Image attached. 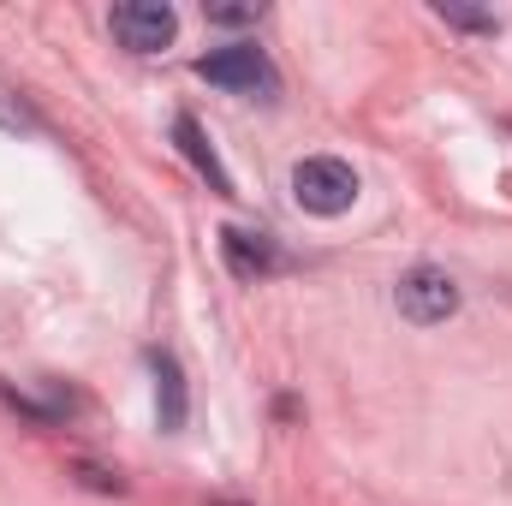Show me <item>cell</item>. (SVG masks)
<instances>
[{"label": "cell", "instance_id": "obj_1", "mask_svg": "<svg viewBox=\"0 0 512 506\" xmlns=\"http://www.w3.org/2000/svg\"><path fill=\"white\" fill-rule=\"evenodd\" d=\"M292 197H298L304 215L334 221V215H346V209L358 203V173H352L340 155H304V161L292 167Z\"/></svg>", "mask_w": 512, "mask_h": 506}, {"label": "cell", "instance_id": "obj_2", "mask_svg": "<svg viewBox=\"0 0 512 506\" xmlns=\"http://www.w3.org/2000/svg\"><path fill=\"white\" fill-rule=\"evenodd\" d=\"M197 78L203 84H221V90H239V96H274L280 90V72H274V60L256 42H227V48L203 54L197 60Z\"/></svg>", "mask_w": 512, "mask_h": 506}, {"label": "cell", "instance_id": "obj_3", "mask_svg": "<svg viewBox=\"0 0 512 506\" xmlns=\"http://www.w3.org/2000/svg\"><path fill=\"white\" fill-rule=\"evenodd\" d=\"M393 304H399V316H405V322L435 328V322H447V316L459 310V286H453V274H447V268L417 262V268L393 286Z\"/></svg>", "mask_w": 512, "mask_h": 506}, {"label": "cell", "instance_id": "obj_4", "mask_svg": "<svg viewBox=\"0 0 512 506\" xmlns=\"http://www.w3.org/2000/svg\"><path fill=\"white\" fill-rule=\"evenodd\" d=\"M108 30L120 36V48H131V54H161V48L173 42L179 18H173V6H161V0H126V6L108 12Z\"/></svg>", "mask_w": 512, "mask_h": 506}, {"label": "cell", "instance_id": "obj_5", "mask_svg": "<svg viewBox=\"0 0 512 506\" xmlns=\"http://www.w3.org/2000/svg\"><path fill=\"white\" fill-rule=\"evenodd\" d=\"M221 256H227V268H233L239 280H268V274L286 268V251H280L268 233H245V227H227V233H221Z\"/></svg>", "mask_w": 512, "mask_h": 506}, {"label": "cell", "instance_id": "obj_6", "mask_svg": "<svg viewBox=\"0 0 512 506\" xmlns=\"http://www.w3.org/2000/svg\"><path fill=\"white\" fill-rule=\"evenodd\" d=\"M149 376H155V417H161V429L179 435V429H185V411H191V399H185V370L173 364V352H149Z\"/></svg>", "mask_w": 512, "mask_h": 506}, {"label": "cell", "instance_id": "obj_7", "mask_svg": "<svg viewBox=\"0 0 512 506\" xmlns=\"http://www.w3.org/2000/svg\"><path fill=\"white\" fill-rule=\"evenodd\" d=\"M173 143H179V155L209 179V191H221V197H233V179H227V167H221V155L209 149V137H203V126L191 120V114H179L173 120Z\"/></svg>", "mask_w": 512, "mask_h": 506}, {"label": "cell", "instance_id": "obj_8", "mask_svg": "<svg viewBox=\"0 0 512 506\" xmlns=\"http://www.w3.org/2000/svg\"><path fill=\"white\" fill-rule=\"evenodd\" d=\"M435 12H441L447 24H459V30H495V18H489V12H471V6H447V0H441Z\"/></svg>", "mask_w": 512, "mask_h": 506}, {"label": "cell", "instance_id": "obj_9", "mask_svg": "<svg viewBox=\"0 0 512 506\" xmlns=\"http://www.w3.org/2000/svg\"><path fill=\"white\" fill-rule=\"evenodd\" d=\"M209 18H215V24H256L262 6H209Z\"/></svg>", "mask_w": 512, "mask_h": 506}]
</instances>
